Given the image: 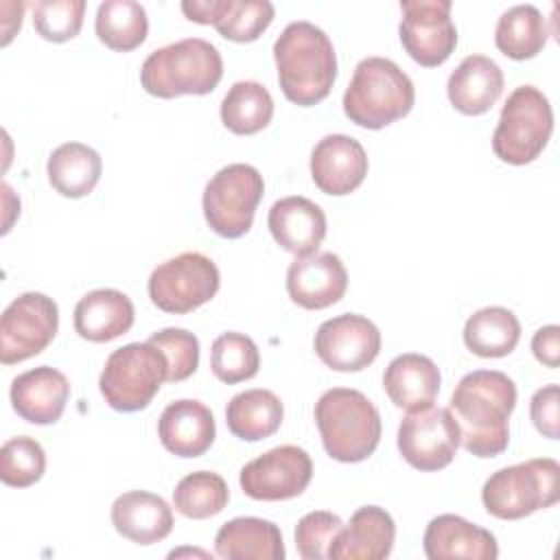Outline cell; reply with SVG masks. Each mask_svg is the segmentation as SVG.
I'll list each match as a JSON object with an SVG mask.
<instances>
[{
	"label": "cell",
	"mask_w": 560,
	"mask_h": 560,
	"mask_svg": "<svg viewBox=\"0 0 560 560\" xmlns=\"http://www.w3.org/2000/svg\"><path fill=\"white\" fill-rule=\"evenodd\" d=\"M516 405L514 381L499 370H475L459 378L451 396V413L462 444L475 457H497L510 442V413Z\"/></svg>",
	"instance_id": "cell-1"
},
{
	"label": "cell",
	"mask_w": 560,
	"mask_h": 560,
	"mask_svg": "<svg viewBox=\"0 0 560 560\" xmlns=\"http://www.w3.org/2000/svg\"><path fill=\"white\" fill-rule=\"evenodd\" d=\"M273 59L282 94L311 107L330 94L337 79V55L330 37L306 20L284 26L273 44Z\"/></svg>",
	"instance_id": "cell-2"
},
{
	"label": "cell",
	"mask_w": 560,
	"mask_h": 560,
	"mask_svg": "<svg viewBox=\"0 0 560 560\" xmlns=\"http://www.w3.org/2000/svg\"><path fill=\"white\" fill-rule=\"evenodd\" d=\"M315 422L326 453L346 464L368 459L381 440V413L359 389L332 387L315 402Z\"/></svg>",
	"instance_id": "cell-3"
},
{
	"label": "cell",
	"mask_w": 560,
	"mask_h": 560,
	"mask_svg": "<svg viewBox=\"0 0 560 560\" xmlns=\"http://www.w3.org/2000/svg\"><path fill=\"white\" fill-rule=\"evenodd\" d=\"M223 77V59L214 44L186 37L153 50L140 68L142 88L158 98L210 94Z\"/></svg>",
	"instance_id": "cell-4"
},
{
	"label": "cell",
	"mask_w": 560,
	"mask_h": 560,
	"mask_svg": "<svg viewBox=\"0 0 560 560\" xmlns=\"http://www.w3.org/2000/svg\"><path fill=\"white\" fill-rule=\"evenodd\" d=\"M416 101L413 81L385 57H365L343 92L346 116L365 129H383L407 116Z\"/></svg>",
	"instance_id": "cell-5"
},
{
	"label": "cell",
	"mask_w": 560,
	"mask_h": 560,
	"mask_svg": "<svg viewBox=\"0 0 560 560\" xmlns=\"http://www.w3.org/2000/svg\"><path fill=\"white\" fill-rule=\"evenodd\" d=\"M560 499V464L551 457H536L492 472L483 488L481 501L488 514L516 521L536 510L551 508Z\"/></svg>",
	"instance_id": "cell-6"
},
{
	"label": "cell",
	"mask_w": 560,
	"mask_h": 560,
	"mask_svg": "<svg viewBox=\"0 0 560 560\" xmlns=\"http://www.w3.org/2000/svg\"><path fill=\"white\" fill-rule=\"evenodd\" d=\"M553 131L549 98L534 85H518L508 96L492 133V151L499 160L523 166L534 162Z\"/></svg>",
	"instance_id": "cell-7"
},
{
	"label": "cell",
	"mask_w": 560,
	"mask_h": 560,
	"mask_svg": "<svg viewBox=\"0 0 560 560\" xmlns=\"http://www.w3.org/2000/svg\"><path fill=\"white\" fill-rule=\"evenodd\" d=\"M166 376V357L153 343H127L107 357L98 389L112 409L129 413L149 407Z\"/></svg>",
	"instance_id": "cell-8"
},
{
	"label": "cell",
	"mask_w": 560,
	"mask_h": 560,
	"mask_svg": "<svg viewBox=\"0 0 560 560\" xmlns=\"http://www.w3.org/2000/svg\"><path fill=\"white\" fill-rule=\"evenodd\" d=\"M265 182L256 166L234 162L212 175L203 188V217L212 232L223 238H238L249 232Z\"/></svg>",
	"instance_id": "cell-9"
},
{
	"label": "cell",
	"mask_w": 560,
	"mask_h": 560,
	"mask_svg": "<svg viewBox=\"0 0 560 560\" xmlns=\"http://www.w3.org/2000/svg\"><path fill=\"white\" fill-rule=\"evenodd\" d=\"M221 284L219 267L201 252H182L149 276V298L164 311L184 315L210 302Z\"/></svg>",
	"instance_id": "cell-10"
},
{
	"label": "cell",
	"mask_w": 560,
	"mask_h": 560,
	"mask_svg": "<svg viewBox=\"0 0 560 560\" xmlns=\"http://www.w3.org/2000/svg\"><path fill=\"white\" fill-rule=\"evenodd\" d=\"M396 442L409 466L433 472L453 462L457 446L462 444V433L448 407L429 405L424 409L407 411L398 424Z\"/></svg>",
	"instance_id": "cell-11"
},
{
	"label": "cell",
	"mask_w": 560,
	"mask_h": 560,
	"mask_svg": "<svg viewBox=\"0 0 560 560\" xmlns=\"http://www.w3.org/2000/svg\"><path fill=\"white\" fill-rule=\"evenodd\" d=\"M59 328V308L52 298L26 291L18 295L0 319V361L13 365L26 361L55 339Z\"/></svg>",
	"instance_id": "cell-12"
},
{
	"label": "cell",
	"mask_w": 560,
	"mask_h": 560,
	"mask_svg": "<svg viewBox=\"0 0 560 560\" xmlns=\"http://www.w3.org/2000/svg\"><path fill=\"white\" fill-rule=\"evenodd\" d=\"M451 0H405L398 26L402 48L420 66L444 63L457 46V28L451 20Z\"/></svg>",
	"instance_id": "cell-13"
},
{
	"label": "cell",
	"mask_w": 560,
	"mask_h": 560,
	"mask_svg": "<svg viewBox=\"0 0 560 560\" xmlns=\"http://www.w3.org/2000/svg\"><path fill=\"white\" fill-rule=\"evenodd\" d=\"M311 455L295 444H282L247 462L238 475V483L256 501H284L300 497L311 483Z\"/></svg>",
	"instance_id": "cell-14"
},
{
	"label": "cell",
	"mask_w": 560,
	"mask_h": 560,
	"mask_svg": "<svg viewBox=\"0 0 560 560\" xmlns=\"http://www.w3.org/2000/svg\"><path fill=\"white\" fill-rule=\"evenodd\" d=\"M315 352L335 372H359L381 352L376 324L357 313H343L319 324Z\"/></svg>",
	"instance_id": "cell-15"
},
{
	"label": "cell",
	"mask_w": 560,
	"mask_h": 560,
	"mask_svg": "<svg viewBox=\"0 0 560 560\" xmlns=\"http://www.w3.org/2000/svg\"><path fill=\"white\" fill-rule=\"evenodd\" d=\"M348 289V271L332 252H315L295 256L287 269L289 298L308 311L326 308L343 298Z\"/></svg>",
	"instance_id": "cell-16"
},
{
	"label": "cell",
	"mask_w": 560,
	"mask_h": 560,
	"mask_svg": "<svg viewBox=\"0 0 560 560\" xmlns=\"http://www.w3.org/2000/svg\"><path fill=\"white\" fill-rule=\"evenodd\" d=\"M368 175V153L363 144L346 133L324 136L311 153V177L326 195H348Z\"/></svg>",
	"instance_id": "cell-17"
},
{
	"label": "cell",
	"mask_w": 560,
	"mask_h": 560,
	"mask_svg": "<svg viewBox=\"0 0 560 560\" xmlns=\"http://www.w3.org/2000/svg\"><path fill=\"white\" fill-rule=\"evenodd\" d=\"M70 398V381L50 365H39L11 381V407L31 424H52Z\"/></svg>",
	"instance_id": "cell-18"
},
{
	"label": "cell",
	"mask_w": 560,
	"mask_h": 560,
	"mask_svg": "<svg viewBox=\"0 0 560 560\" xmlns=\"http://www.w3.org/2000/svg\"><path fill=\"white\" fill-rule=\"evenodd\" d=\"M422 547L429 560H494L499 556L494 534L457 514L431 518L422 536Z\"/></svg>",
	"instance_id": "cell-19"
},
{
	"label": "cell",
	"mask_w": 560,
	"mask_h": 560,
	"mask_svg": "<svg viewBox=\"0 0 560 560\" xmlns=\"http://www.w3.org/2000/svg\"><path fill=\"white\" fill-rule=\"evenodd\" d=\"M396 525L387 510L378 505L359 508L346 527L337 532L328 547L330 560H383L392 553Z\"/></svg>",
	"instance_id": "cell-20"
},
{
	"label": "cell",
	"mask_w": 560,
	"mask_h": 560,
	"mask_svg": "<svg viewBox=\"0 0 560 560\" xmlns=\"http://www.w3.org/2000/svg\"><path fill=\"white\" fill-rule=\"evenodd\" d=\"M267 225L273 241L295 256L315 254L326 236L324 210L300 195L278 199L269 208Z\"/></svg>",
	"instance_id": "cell-21"
},
{
	"label": "cell",
	"mask_w": 560,
	"mask_h": 560,
	"mask_svg": "<svg viewBox=\"0 0 560 560\" xmlns=\"http://www.w3.org/2000/svg\"><path fill=\"white\" fill-rule=\"evenodd\" d=\"M217 435L212 411L195 398H182L164 407L158 420L162 446L177 457L203 455Z\"/></svg>",
	"instance_id": "cell-22"
},
{
	"label": "cell",
	"mask_w": 560,
	"mask_h": 560,
	"mask_svg": "<svg viewBox=\"0 0 560 560\" xmlns=\"http://www.w3.org/2000/svg\"><path fill=\"white\" fill-rule=\"evenodd\" d=\"M112 525L136 545H153L171 534L173 510L153 492L129 490L112 503Z\"/></svg>",
	"instance_id": "cell-23"
},
{
	"label": "cell",
	"mask_w": 560,
	"mask_h": 560,
	"mask_svg": "<svg viewBox=\"0 0 560 560\" xmlns=\"http://www.w3.org/2000/svg\"><path fill=\"white\" fill-rule=\"evenodd\" d=\"M503 92V72L486 55H468L451 72L446 81V94L451 105L466 114H486Z\"/></svg>",
	"instance_id": "cell-24"
},
{
	"label": "cell",
	"mask_w": 560,
	"mask_h": 560,
	"mask_svg": "<svg viewBox=\"0 0 560 560\" xmlns=\"http://www.w3.org/2000/svg\"><path fill=\"white\" fill-rule=\"evenodd\" d=\"M438 365L418 352H405L389 361L383 374V389L389 400L405 411H416L433 405L440 392Z\"/></svg>",
	"instance_id": "cell-25"
},
{
	"label": "cell",
	"mask_w": 560,
	"mask_h": 560,
	"mask_svg": "<svg viewBox=\"0 0 560 560\" xmlns=\"http://www.w3.org/2000/svg\"><path fill=\"white\" fill-rule=\"evenodd\" d=\"M133 302L118 289H94L74 306L77 335L94 343L125 335L133 326Z\"/></svg>",
	"instance_id": "cell-26"
},
{
	"label": "cell",
	"mask_w": 560,
	"mask_h": 560,
	"mask_svg": "<svg viewBox=\"0 0 560 560\" xmlns=\"http://www.w3.org/2000/svg\"><path fill=\"white\" fill-rule=\"evenodd\" d=\"M214 553L225 560H282L284 542L276 523L258 516H238L219 527Z\"/></svg>",
	"instance_id": "cell-27"
},
{
	"label": "cell",
	"mask_w": 560,
	"mask_h": 560,
	"mask_svg": "<svg viewBox=\"0 0 560 560\" xmlns=\"http://www.w3.org/2000/svg\"><path fill=\"white\" fill-rule=\"evenodd\" d=\"M284 418L282 400L262 387L238 392L225 407V424L238 440L258 442L273 435Z\"/></svg>",
	"instance_id": "cell-28"
},
{
	"label": "cell",
	"mask_w": 560,
	"mask_h": 560,
	"mask_svg": "<svg viewBox=\"0 0 560 560\" xmlns=\"http://www.w3.org/2000/svg\"><path fill=\"white\" fill-rule=\"evenodd\" d=\"M103 162L101 155L83 142H63L59 144L46 164L50 186L70 199L85 197L94 190L101 179Z\"/></svg>",
	"instance_id": "cell-29"
},
{
	"label": "cell",
	"mask_w": 560,
	"mask_h": 560,
	"mask_svg": "<svg viewBox=\"0 0 560 560\" xmlns=\"http://www.w3.org/2000/svg\"><path fill=\"white\" fill-rule=\"evenodd\" d=\"M521 339L518 317L503 306H486L475 311L464 324L466 348L483 359L510 354Z\"/></svg>",
	"instance_id": "cell-30"
},
{
	"label": "cell",
	"mask_w": 560,
	"mask_h": 560,
	"mask_svg": "<svg viewBox=\"0 0 560 560\" xmlns=\"http://www.w3.org/2000/svg\"><path fill=\"white\" fill-rule=\"evenodd\" d=\"M547 18L534 4H514L501 13L494 28L497 48L510 59H532L547 44Z\"/></svg>",
	"instance_id": "cell-31"
},
{
	"label": "cell",
	"mask_w": 560,
	"mask_h": 560,
	"mask_svg": "<svg viewBox=\"0 0 560 560\" xmlns=\"http://www.w3.org/2000/svg\"><path fill=\"white\" fill-rule=\"evenodd\" d=\"M94 28L98 39L112 50H133L149 33L147 11L136 0H105L96 9Z\"/></svg>",
	"instance_id": "cell-32"
},
{
	"label": "cell",
	"mask_w": 560,
	"mask_h": 560,
	"mask_svg": "<svg viewBox=\"0 0 560 560\" xmlns=\"http://www.w3.org/2000/svg\"><path fill=\"white\" fill-rule=\"evenodd\" d=\"M273 116V98L258 81H236L221 101V122L238 136L265 129Z\"/></svg>",
	"instance_id": "cell-33"
},
{
	"label": "cell",
	"mask_w": 560,
	"mask_h": 560,
	"mask_svg": "<svg viewBox=\"0 0 560 560\" xmlns=\"http://www.w3.org/2000/svg\"><path fill=\"white\" fill-rule=\"evenodd\" d=\"M230 501L228 483L221 475L210 470H197L188 472L179 479V483L173 490V505L175 510L195 521L210 518L219 514Z\"/></svg>",
	"instance_id": "cell-34"
},
{
	"label": "cell",
	"mask_w": 560,
	"mask_h": 560,
	"mask_svg": "<svg viewBox=\"0 0 560 560\" xmlns=\"http://www.w3.org/2000/svg\"><path fill=\"white\" fill-rule=\"evenodd\" d=\"M210 368L221 383L234 385L256 376L260 368V354L247 335L223 332L212 341Z\"/></svg>",
	"instance_id": "cell-35"
},
{
	"label": "cell",
	"mask_w": 560,
	"mask_h": 560,
	"mask_svg": "<svg viewBox=\"0 0 560 560\" xmlns=\"http://www.w3.org/2000/svg\"><path fill=\"white\" fill-rule=\"evenodd\" d=\"M46 470V453L42 444L28 435L9 438L0 448V479L11 488H28L42 479Z\"/></svg>",
	"instance_id": "cell-36"
},
{
	"label": "cell",
	"mask_w": 560,
	"mask_h": 560,
	"mask_svg": "<svg viewBox=\"0 0 560 560\" xmlns=\"http://www.w3.org/2000/svg\"><path fill=\"white\" fill-rule=\"evenodd\" d=\"M273 4L269 0H225L223 13L214 28L232 42H254L273 20Z\"/></svg>",
	"instance_id": "cell-37"
},
{
	"label": "cell",
	"mask_w": 560,
	"mask_h": 560,
	"mask_svg": "<svg viewBox=\"0 0 560 560\" xmlns=\"http://www.w3.org/2000/svg\"><path fill=\"white\" fill-rule=\"evenodd\" d=\"M83 0H39L33 4V26L48 42H68L83 24Z\"/></svg>",
	"instance_id": "cell-38"
},
{
	"label": "cell",
	"mask_w": 560,
	"mask_h": 560,
	"mask_svg": "<svg viewBox=\"0 0 560 560\" xmlns=\"http://www.w3.org/2000/svg\"><path fill=\"white\" fill-rule=\"evenodd\" d=\"M168 363V383H179L186 381L197 372L199 365V339L184 330V328H162L153 332L149 339Z\"/></svg>",
	"instance_id": "cell-39"
},
{
	"label": "cell",
	"mask_w": 560,
	"mask_h": 560,
	"mask_svg": "<svg viewBox=\"0 0 560 560\" xmlns=\"http://www.w3.org/2000/svg\"><path fill=\"white\" fill-rule=\"evenodd\" d=\"M343 527V521L326 510H315L304 514L295 525V547L304 560H324L328 558V547L337 532Z\"/></svg>",
	"instance_id": "cell-40"
},
{
	"label": "cell",
	"mask_w": 560,
	"mask_h": 560,
	"mask_svg": "<svg viewBox=\"0 0 560 560\" xmlns=\"http://www.w3.org/2000/svg\"><path fill=\"white\" fill-rule=\"evenodd\" d=\"M529 416L534 427L549 440L560 438V389L549 383L534 392L529 400Z\"/></svg>",
	"instance_id": "cell-41"
},
{
	"label": "cell",
	"mask_w": 560,
	"mask_h": 560,
	"mask_svg": "<svg viewBox=\"0 0 560 560\" xmlns=\"http://www.w3.org/2000/svg\"><path fill=\"white\" fill-rule=\"evenodd\" d=\"M532 352L542 365L558 368V363H560V328L556 324L538 328L532 337Z\"/></svg>",
	"instance_id": "cell-42"
},
{
	"label": "cell",
	"mask_w": 560,
	"mask_h": 560,
	"mask_svg": "<svg viewBox=\"0 0 560 560\" xmlns=\"http://www.w3.org/2000/svg\"><path fill=\"white\" fill-rule=\"evenodd\" d=\"M225 0H184L182 11L190 22L214 24L223 13Z\"/></svg>",
	"instance_id": "cell-43"
}]
</instances>
